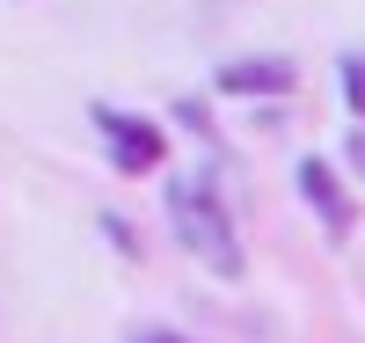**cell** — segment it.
I'll use <instances>...</instances> for the list:
<instances>
[{"mask_svg":"<svg viewBox=\"0 0 365 343\" xmlns=\"http://www.w3.org/2000/svg\"><path fill=\"white\" fill-rule=\"evenodd\" d=\"M351 161H358V168H365V132H358V139H351Z\"/></svg>","mask_w":365,"mask_h":343,"instance_id":"cell-7","label":"cell"},{"mask_svg":"<svg viewBox=\"0 0 365 343\" xmlns=\"http://www.w3.org/2000/svg\"><path fill=\"white\" fill-rule=\"evenodd\" d=\"M344 103L365 117V51H351V58H344Z\"/></svg>","mask_w":365,"mask_h":343,"instance_id":"cell-5","label":"cell"},{"mask_svg":"<svg viewBox=\"0 0 365 343\" xmlns=\"http://www.w3.org/2000/svg\"><path fill=\"white\" fill-rule=\"evenodd\" d=\"M220 88L227 96H292L299 73L292 58H234V66H220Z\"/></svg>","mask_w":365,"mask_h":343,"instance_id":"cell-4","label":"cell"},{"mask_svg":"<svg viewBox=\"0 0 365 343\" xmlns=\"http://www.w3.org/2000/svg\"><path fill=\"white\" fill-rule=\"evenodd\" d=\"M132 343H182V336H175V329H139Z\"/></svg>","mask_w":365,"mask_h":343,"instance_id":"cell-6","label":"cell"},{"mask_svg":"<svg viewBox=\"0 0 365 343\" xmlns=\"http://www.w3.org/2000/svg\"><path fill=\"white\" fill-rule=\"evenodd\" d=\"M299 198H307V205L322 212V227L336 234V241L358 227V205H351V190L336 183V168H329L322 153H307V161H299Z\"/></svg>","mask_w":365,"mask_h":343,"instance_id":"cell-3","label":"cell"},{"mask_svg":"<svg viewBox=\"0 0 365 343\" xmlns=\"http://www.w3.org/2000/svg\"><path fill=\"white\" fill-rule=\"evenodd\" d=\"M168 220H175V241L190 248L212 277H241V270H249L241 234H234V212H227V198H220V175H212L205 161L168 175Z\"/></svg>","mask_w":365,"mask_h":343,"instance_id":"cell-1","label":"cell"},{"mask_svg":"<svg viewBox=\"0 0 365 343\" xmlns=\"http://www.w3.org/2000/svg\"><path fill=\"white\" fill-rule=\"evenodd\" d=\"M88 117H96V132L110 146V168L117 175H146V168L168 161V132H161L154 117H132V110H117V103H96Z\"/></svg>","mask_w":365,"mask_h":343,"instance_id":"cell-2","label":"cell"}]
</instances>
